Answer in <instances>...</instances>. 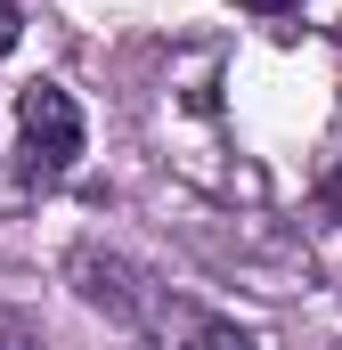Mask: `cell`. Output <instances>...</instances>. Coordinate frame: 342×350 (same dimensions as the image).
<instances>
[{
    "label": "cell",
    "instance_id": "6da1fadb",
    "mask_svg": "<svg viewBox=\"0 0 342 350\" xmlns=\"http://www.w3.org/2000/svg\"><path fill=\"white\" fill-rule=\"evenodd\" d=\"M16 131H25V172L33 179H66L82 163V106L57 82H25L16 90Z\"/></svg>",
    "mask_w": 342,
    "mask_h": 350
},
{
    "label": "cell",
    "instance_id": "7a4b0ae2",
    "mask_svg": "<svg viewBox=\"0 0 342 350\" xmlns=\"http://www.w3.org/2000/svg\"><path fill=\"white\" fill-rule=\"evenodd\" d=\"M74 285H82L90 310H106V318H147L155 310V293H139V269L131 261H106V253H74V269H66Z\"/></svg>",
    "mask_w": 342,
    "mask_h": 350
},
{
    "label": "cell",
    "instance_id": "3957f363",
    "mask_svg": "<svg viewBox=\"0 0 342 350\" xmlns=\"http://www.w3.org/2000/svg\"><path fill=\"white\" fill-rule=\"evenodd\" d=\"M155 350H261L245 326H228V318H196V310H171Z\"/></svg>",
    "mask_w": 342,
    "mask_h": 350
},
{
    "label": "cell",
    "instance_id": "277c9868",
    "mask_svg": "<svg viewBox=\"0 0 342 350\" xmlns=\"http://www.w3.org/2000/svg\"><path fill=\"white\" fill-rule=\"evenodd\" d=\"M0 350H41V326L25 310H8V301H0Z\"/></svg>",
    "mask_w": 342,
    "mask_h": 350
},
{
    "label": "cell",
    "instance_id": "5b68a950",
    "mask_svg": "<svg viewBox=\"0 0 342 350\" xmlns=\"http://www.w3.org/2000/svg\"><path fill=\"white\" fill-rule=\"evenodd\" d=\"M16 33H25V8H16V0H0V57L16 49Z\"/></svg>",
    "mask_w": 342,
    "mask_h": 350
},
{
    "label": "cell",
    "instance_id": "8992f818",
    "mask_svg": "<svg viewBox=\"0 0 342 350\" xmlns=\"http://www.w3.org/2000/svg\"><path fill=\"white\" fill-rule=\"evenodd\" d=\"M237 8H261V16H285V8H302V0H237Z\"/></svg>",
    "mask_w": 342,
    "mask_h": 350
}]
</instances>
